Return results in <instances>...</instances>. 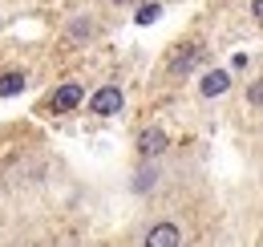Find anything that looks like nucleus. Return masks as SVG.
Returning a JSON list of instances; mask_svg holds the SVG:
<instances>
[{"label": "nucleus", "instance_id": "9d476101", "mask_svg": "<svg viewBox=\"0 0 263 247\" xmlns=\"http://www.w3.org/2000/svg\"><path fill=\"white\" fill-rule=\"evenodd\" d=\"M247 105H263V77L247 85Z\"/></svg>", "mask_w": 263, "mask_h": 247}, {"label": "nucleus", "instance_id": "6e6552de", "mask_svg": "<svg viewBox=\"0 0 263 247\" xmlns=\"http://www.w3.org/2000/svg\"><path fill=\"white\" fill-rule=\"evenodd\" d=\"M25 90V73L12 69V73H0V97H12V93Z\"/></svg>", "mask_w": 263, "mask_h": 247}, {"label": "nucleus", "instance_id": "7ed1b4c3", "mask_svg": "<svg viewBox=\"0 0 263 247\" xmlns=\"http://www.w3.org/2000/svg\"><path fill=\"white\" fill-rule=\"evenodd\" d=\"M81 97H85V85H81V81H65V85H57V93L49 97V110H53V114H69V110L81 105Z\"/></svg>", "mask_w": 263, "mask_h": 247}, {"label": "nucleus", "instance_id": "0eeeda50", "mask_svg": "<svg viewBox=\"0 0 263 247\" xmlns=\"http://www.w3.org/2000/svg\"><path fill=\"white\" fill-rule=\"evenodd\" d=\"M93 32H98V21H93V16H73V21H69V41H77V45L89 41Z\"/></svg>", "mask_w": 263, "mask_h": 247}, {"label": "nucleus", "instance_id": "9b49d317", "mask_svg": "<svg viewBox=\"0 0 263 247\" xmlns=\"http://www.w3.org/2000/svg\"><path fill=\"white\" fill-rule=\"evenodd\" d=\"M251 16H255V21L263 25V0H251Z\"/></svg>", "mask_w": 263, "mask_h": 247}, {"label": "nucleus", "instance_id": "20e7f679", "mask_svg": "<svg viewBox=\"0 0 263 247\" xmlns=\"http://www.w3.org/2000/svg\"><path fill=\"white\" fill-rule=\"evenodd\" d=\"M198 61H202V45H198V41L178 45V49L170 53V73H174V77H182V73H191Z\"/></svg>", "mask_w": 263, "mask_h": 247}, {"label": "nucleus", "instance_id": "f257e3e1", "mask_svg": "<svg viewBox=\"0 0 263 247\" xmlns=\"http://www.w3.org/2000/svg\"><path fill=\"white\" fill-rule=\"evenodd\" d=\"M170 150V134H166L162 126H150V130H142L138 134V154L146 158V162H154L158 154Z\"/></svg>", "mask_w": 263, "mask_h": 247}, {"label": "nucleus", "instance_id": "423d86ee", "mask_svg": "<svg viewBox=\"0 0 263 247\" xmlns=\"http://www.w3.org/2000/svg\"><path fill=\"white\" fill-rule=\"evenodd\" d=\"M231 90V73L227 69H211V73H206V77H202V97H219V93H227Z\"/></svg>", "mask_w": 263, "mask_h": 247}, {"label": "nucleus", "instance_id": "1a4fd4ad", "mask_svg": "<svg viewBox=\"0 0 263 247\" xmlns=\"http://www.w3.org/2000/svg\"><path fill=\"white\" fill-rule=\"evenodd\" d=\"M162 16V4H142L138 8V25H150V21H158Z\"/></svg>", "mask_w": 263, "mask_h": 247}, {"label": "nucleus", "instance_id": "f8f14e48", "mask_svg": "<svg viewBox=\"0 0 263 247\" xmlns=\"http://www.w3.org/2000/svg\"><path fill=\"white\" fill-rule=\"evenodd\" d=\"M114 8H130V4H138V0H109Z\"/></svg>", "mask_w": 263, "mask_h": 247}, {"label": "nucleus", "instance_id": "39448f33", "mask_svg": "<svg viewBox=\"0 0 263 247\" xmlns=\"http://www.w3.org/2000/svg\"><path fill=\"white\" fill-rule=\"evenodd\" d=\"M174 243H182V231L174 223H154L146 231V247H174Z\"/></svg>", "mask_w": 263, "mask_h": 247}, {"label": "nucleus", "instance_id": "f03ea898", "mask_svg": "<svg viewBox=\"0 0 263 247\" xmlns=\"http://www.w3.org/2000/svg\"><path fill=\"white\" fill-rule=\"evenodd\" d=\"M122 105H126V97L118 85H101L93 97H89V110L98 114V118H114V114H122Z\"/></svg>", "mask_w": 263, "mask_h": 247}]
</instances>
